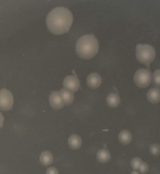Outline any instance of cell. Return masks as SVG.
Segmentation results:
<instances>
[{
    "label": "cell",
    "mask_w": 160,
    "mask_h": 174,
    "mask_svg": "<svg viewBox=\"0 0 160 174\" xmlns=\"http://www.w3.org/2000/svg\"><path fill=\"white\" fill-rule=\"evenodd\" d=\"M73 21L72 14L67 8L58 7L49 13L46 23L49 31L56 34H62L68 32Z\"/></svg>",
    "instance_id": "6da1fadb"
},
{
    "label": "cell",
    "mask_w": 160,
    "mask_h": 174,
    "mask_svg": "<svg viewBox=\"0 0 160 174\" xmlns=\"http://www.w3.org/2000/svg\"><path fill=\"white\" fill-rule=\"evenodd\" d=\"M99 44L93 34H87L81 37L77 41L76 50L78 55L85 59H90L98 52Z\"/></svg>",
    "instance_id": "7a4b0ae2"
},
{
    "label": "cell",
    "mask_w": 160,
    "mask_h": 174,
    "mask_svg": "<svg viewBox=\"0 0 160 174\" xmlns=\"http://www.w3.org/2000/svg\"><path fill=\"white\" fill-rule=\"evenodd\" d=\"M136 57L138 61L147 66L149 65L155 57L154 49L148 44H138L136 47Z\"/></svg>",
    "instance_id": "3957f363"
},
{
    "label": "cell",
    "mask_w": 160,
    "mask_h": 174,
    "mask_svg": "<svg viewBox=\"0 0 160 174\" xmlns=\"http://www.w3.org/2000/svg\"><path fill=\"white\" fill-rule=\"evenodd\" d=\"M152 79L150 71L147 69L141 68L137 70L134 74V81L138 87L143 88L148 86Z\"/></svg>",
    "instance_id": "277c9868"
},
{
    "label": "cell",
    "mask_w": 160,
    "mask_h": 174,
    "mask_svg": "<svg viewBox=\"0 0 160 174\" xmlns=\"http://www.w3.org/2000/svg\"><path fill=\"white\" fill-rule=\"evenodd\" d=\"M13 102V97L11 92L6 89H1L0 92V109L4 111L10 110Z\"/></svg>",
    "instance_id": "5b68a950"
},
{
    "label": "cell",
    "mask_w": 160,
    "mask_h": 174,
    "mask_svg": "<svg viewBox=\"0 0 160 174\" xmlns=\"http://www.w3.org/2000/svg\"><path fill=\"white\" fill-rule=\"evenodd\" d=\"M63 85L65 88L75 92L78 91L80 82L76 75H70L65 77L63 81Z\"/></svg>",
    "instance_id": "8992f818"
},
{
    "label": "cell",
    "mask_w": 160,
    "mask_h": 174,
    "mask_svg": "<svg viewBox=\"0 0 160 174\" xmlns=\"http://www.w3.org/2000/svg\"><path fill=\"white\" fill-rule=\"evenodd\" d=\"M49 101L51 107L55 109L61 108L64 103L61 96L60 92L55 91L49 96Z\"/></svg>",
    "instance_id": "52a82bcc"
},
{
    "label": "cell",
    "mask_w": 160,
    "mask_h": 174,
    "mask_svg": "<svg viewBox=\"0 0 160 174\" xmlns=\"http://www.w3.org/2000/svg\"><path fill=\"white\" fill-rule=\"evenodd\" d=\"M87 83L88 86L92 89L99 87L102 83V78L98 73H93L90 74L87 78Z\"/></svg>",
    "instance_id": "ba28073f"
},
{
    "label": "cell",
    "mask_w": 160,
    "mask_h": 174,
    "mask_svg": "<svg viewBox=\"0 0 160 174\" xmlns=\"http://www.w3.org/2000/svg\"><path fill=\"white\" fill-rule=\"evenodd\" d=\"M59 92L64 104L69 105L72 103L74 99L73 91L64 88L61 89Z\"/></svg>",
    "instance_id": "9c48e42d"
},
{
    "label": "cell",
    "mask_w": 160,
    "mask_h": 174,
    "mask_svg": "<svg viewBox=\"0 0 160 174\" xmlns=\"http://www.w3.org/2000/svg\"><path fill=\"white\" fill-rule=\"evenodd\" d=\"M148 100L152 103H156L160 101V90L154 88L150 89L147 94Z\"/></svg>",
    "instance_id": "30bf717a"
},
{
    "label": "cell",
    "mask_w": 160,
    "mask_h": 174,
    "mask_svg": "<svg viewBox=\"0 0 160 174\" xmlns=\"http://www.w3.org/2000/svg\"><path fill=\"white\" fill-rule=\"evenodd\" d=\"M68 144L69 146L72 149H78L82 145V139L81 137L78 135L72 134L68 138Z\"/></svg>",
    "instance_id": "8fae6325"
},
{
    "label": "cell",
    "mask_w": 160,
    "mask_h": 174,
    "mask_svg": "<svg viewBox=\"0 0 160 174\" xmlns=\"http://www.w3.org/2000/svg\"><path fill=\"white\" fill-rule=\"evenodd\" d=\"M107 102L109 106L112 108L116 107L120 103V98L117 94L111 93L107 97Z\"/></svg>",
    "instance_id": "7c38bea8"
},
{
    "label": "cell",
    "mask_w": 160,
    "mask_h": 174,
    "mask_svg": "<svg viewBox=\"0 0 160 174\" xmlns=\"http://www.w3.org/2000/svg\"><path fill=\"white\" fill-rule=\"evenodd\" d=\"M97 158L98 161L102 163H105L109 161L110 158V154L107 149H102L97 152Z\"/></svg>",
    "instance_id": "4fadbf2b"
},
{
    "label": "cell",
    "mask_w": 160,
    "mask_h": 174,
    "mask_svg": "<svg viewBox=\"0 0 160 174\" xmlns=\"http://www.w3.org/2000/svg\"><path fill=\"white\" fill-rule=\"evenodd\" d=\"M53 160L52 154L49 151L43 152L40 156V161L44 165L47 166L51 164L53 162Z\"/></svg>",
    "instance_id": "5bb4252c"
},
{
    "label": "cell",
    "mask_w": 160,
    "mask_h": 174,
    "mask_svg": "<svg viewBox=\"0 0 160 174\" xmlns=\"http://www.w3.org/2000/svg\"><path fill=\"white\" fill-rule=\"evenodd\" d=\"M132 135L129 131L127 130H122L118 135V139L120 142L124 144L129 143L131 141Z\"/></svg>",
    "instance_id": "9a60e30c"
},
{
    "label": "cell",
    "mask_w": 160,
    "mask_h": 174,
    "mask_svg": "<svg viewBox=\"0 0 160 174\" xmlns=\"http://www.w3.org/2000/svg\"><path fill=\"white\" fill-rule=\"evenodd\" d=\"M153 83L155 86L160 87V69L154 71L153 76Z\"/></svg>",
    "instance_id": "2e32d148"
},
{
    "label": "cell",
    "mask_w": 160,
    "mask_h": 174,
    "mask_svg": "<svg viewBox=\"0 0 160 174\" xmlns=\"http://www.w3.org/2000/svg\"><path fill=\"white\" fill-rule=\"evenodd\" d=\"M142 162L141 159L138 157L133 158L131 161V165L133 169H139L141 164Z\"/></svg>",
    "instance_id": "e0dca14e"
},
{
    "label": "cell",
    "mask_w": 160,
    "mask_h": 174,
    "mask_svg": "<svg viewBox=\"0 0 160 174\" xmlns=\"http://www.w3.org/2000/svg\"><path fill=\"white\" fill-rule=\"evenodd\" d=\"M150 151L151 153L154 156H157L160 153V145L158 144H153L150 147Z\"/></svg>",
    "instance_id": "ac0fdd59"
},
{
    "label": "cell",
    "mask_w": 160,
    "mask_h": 174,
    "mask_svg": "<svg viewBox=\"0 0 160 174\" xmlns=\"http://www.w3.org/2000/svg\"><path fill=\"white\" fill-rule=\"evenodd\" d=\"M139 169L141 173H146L148 169V165L146 162H142Z\"/></svg>",
    "instance_id": "d6986e66"
},
{
    "label": "cell",
    "mask_w": 160,
    "mask_h": 174,
    "mask_svg": "<svg viewBox=\"0 0 160 174\" xmlns=\"http://www.w3.org/2000/svg\"><path fill=\"white\" fill-rule=\"evenodd\" d=\"M47 173L48 174H57L58 173V171L56 168L51 167L47 170Z\"/></svg>",
    "instance_id": "ffe728a7"
}]
</instances>
